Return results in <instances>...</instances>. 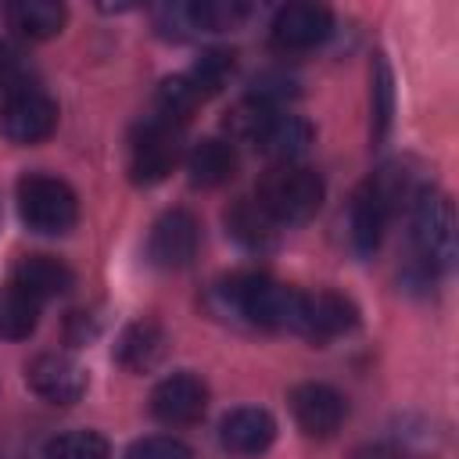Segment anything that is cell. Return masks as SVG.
I'll list each match as a JSON object with an SVG mask.
<instances>
[{
	"instance_id": "ac0fdd59",
	"label": "cell",
	"mask_w": 459,
	"mask_h": 459,
	"mask_svg": "<svg viewBox=\"0 0 459 459\" xmlns=\"http://www.w3.org/2000/svg\"><path fill=\"white\" fill-rule=\"evenodd\" d=\"M237 172V147L233 140H219V136H208V140H197L186 154V176L194 186H222L230 176Z\"/></svg>"
},
{
	"instance_id": "7402d4cb",
	"label": "cell",
	"mask_w": 459,
	"mask_h": 459,
	"mask_svg": "<svg viewBox=\"0 0 459 459\" xmlns=\"http://www.w3.org/2000/svg\"><path fill=\"white\" fill-rule=\"evenodd\" d=\"M39 323V301L29 298L25 290H18L14 283L0 290V337L7 341H22L36 330Z\"/></svg>"
},
{
	"instance_id": "603a6c76",
	"label": "cell",
	"mask_w": 459,
	"mask_h": 459,
	"mask_svg": "<svg viewBox=\"0 0 459 459\" xmlns=\"http://www.w3.org/2000/svg\"><path fill=\"white\" fill-rule=\"evenodd\" d=\"M43 459H111V448L97 430H65L47 441Z\"/></svg>"
},
{
	"instance_id": "d6986e66",
	"label": "cell",
	"mask_w": 459,
	"mask_h": 459,
	"mask_svg": "<svg viewBox=\"0 0 459 459\" xmlns=\"http://www.w3.org/2000/svg\"><path fill=\"white\" fill-rule=\"evenodd\" d=\"M7 25L25 36V39H50L65 29V18L68 11L54 0H18V4H7Z\"/></svg>"
},
{
	"instance_id": "7a4b0ae2",
	"label": "cell",
	"mask_w": 459,
	"mask_h": 459,
	"mask_svg": "<svg viewBox=\"0 0 459 459\" xmlns=\"http://www.w3.org/2000/svg\"><path fill=\"white\" fill-rule=\"evenodd\" d=\"M323 179L316 169L308 165H273L258 186H255V204L276 222V226H294V222H308L319 204H323Z\"/></svg>"
},
{
	"instance_id": "52a82bcc",
	"label": "cell",
	"mask_w": 459,
	"mask_h": 459,
	"mask_svg": "<svg viewBox=\"0 0 459 459\" xmlns=\"http://www.w3.org/2000/svg\"><path fill=\"white\" fill-rule=\"evenodd\" d=\"M197 247H201V226L186 208H172L151 226L147 258L165 273L186 269L197 258Z\"/></svg>"
},
{
	"instance_id": "e0dca14e",
	"label": "cell",
	"mask_w": 459,
	"mask_h": 459,
	"mask_svg": "<svg viewBox=\"0 0 459 459\" xmlns=\"http://www.w3.org/2000/svg\"><path fill=\"white\" fill-rule=\"evenodd\" d=\"M165 348H169L165 330H161L154 319H136V323H129V326L118 333L115 359H118L126 369H133V373H147V369H154V366L165 359Z\"/></svg>"
},
{
	"instance_id": "44dd1931",
	"label": "cell",
	"mask_w": 459,
	"mask_h": 459,
	"mask_svg": "<svg viewBox=\"0 0 459 459\" xmlns=\"http://www.w3.org/2000/svg\"><path fill=\"white\" fill-rule=\"evenodd\" d=\"M183 7H186L190 32H226V29H237L251 14L244 0H190Z\"/></svg>"
},
{
	"instance_id": "9c48e42d",
	"label": "cell",
	"mask_w": 459,
	"mask_h": 459,
	"mask_svg": "<svg viewBox=\"0 0 459 459\" xmlns=\"http://www.w3.org/2000/svg\"><path fill=\"white\" fill-rule=\"evenodd\" d=\"M208 409V384L197 373H172L151 391V416L165 427H190Z\"/></svg>"
},
{
	"instance_id": "5bb4252c",
	"label": "cell",
	"mask_w": 459,
	"mask_h": 459,
	"mask_svg": "<svg viewBox=\"0 0 459 459\" xmlns=\"http://www.w3.org/2000/svg\"><path fill=\"white\" fill-rule=\"evenodd\" d=\"M247 143H255V147H258L265 158H273L276 165H290V161H298V158L312 147V126H308L305 118H298V115L269 111V115L258 122V129H255V136H251Z\"/></svg>"
},
{
	"instance_id": "30bf717a",
	"label": "cell",
	"mask_w": 459,
	"mask_h": 459,
	"mask_svg": "<svg viewBox=\"0 0 459 459\" xmlns=\"http://www.w3.org/2000/svg\"><path fill=\"white\" fill-rule=\"evenodd\" d=\"M290 412H294V423L308 437H330L341 430L348 405H344V394L337 387L308 380V384H298L290 391Z\"/></svg>"
},
{
	"instance_id": "cb8c5ba5",
	"label": "cell",
	"mask_w": 459,
	"mask_h": 459,
	"mask_svg": "<svg viewBox=\"0 0 459 459\" xmlns=\"http://www.w3.org/2000/svg\"><path fill=\"white\" fill-rule=\"evenodd\" d=\"M186 75H190V82L201 90V97L208 100V97L219 93L222 82L233 75V54H230V50H208V54H201V61H197Z\"/></svg>"
},
{
	"instance_id": "7c38bea8",
	"label": "cell",
	"mask_w": 459,
	"mask_h": 459,
	"mask_svg": "<svg viewBox=\"0 0 459 459\" xmlns=\"http://www.w3.org/2000/svg\"><path fill=\"white\" fill-rule=\"evenodd\" d=\"M333 29V18L323 4H287L273 18V47L276 50H312Z\"/></svg>"
},
{
	"instance_id": "3957f363",
	"label": "cell",
	"mask_w": 459,
	"mask_h": 459,
	"mask_svg": "<svg viewBox=\"0 0 459 459\" xmlns=\"http://www.w3.org/2000/svg\"><path fill=\"white\" fill-rule=\"evenodd\" d=\"M412 244L427 273H445L455 262V208L448 194L420 186L412 197Z\"/></svg>"
},
{
	"instance_id": "277c9868",
	"label": "cell",
	"mask_w": 459,
	"mask_h": 459,
	"mask_svg": "<svg viewBox=\"0 0 459 459\" xmlns=\"http://www.w3.org/2000/svg\"><path fill=\"white\" fill-rule=\"evenodd\" d=\"M18 215L32 233L61 237L75 226L79 201L65 179L47 172H29L18 179Z\"/></svg>"
},
{
	"instance_id": "6da1fadb",
	"label": "cell",
	"mask_w": 459,
	"mask_h": 459,
	"mask_svg": "<svg viewBox=\"0 0 459 459\" xmlns=\"http://www.w3.org/2000/svg\"><path fill=\"white\" fill-rule=\"evenodd\" d=\"M219 294H222L226 308L233 316H240L244 323L262 326V330H290L294 333L298 308H301L298 287H287L262 273H240V276L226 280L219 287Z\"/></svg>"
},
{
	"instance_id": "8fae6325",
	"label": "cell",
	"mask_w": 459,
	"mask_h": 459,
	"mask_svg": "<svg viewBox=\"0 0 459 459\" xmlns=\"http://www.w3.org/2000/svg\"><path fill=\"white\" fill-rule=\"evenodd\" d=\"M359 323V308L333 290H319V294H305L301 290V308H298V323L294 333L308 337V341H333L341 333H348Z\"/></svg>"
},
{
	"instance_id": "ba28073f",
	"label": "cell",
	"mask_w": 459,
	"mask_h": 459,
	"mask_svg": "<svg viewBox=\"0 0 459 459\" xmlns=\"http://www.w3.org/2000/svg\"><path fill=\"white\" fill-rule=\"evenodd\" d=\"M25 380H29V387H32L43 402H50V405H72V402H79V398L86 394V387H90L86 369H82L72 355H65V351H43V355H36V359L25 366Z\"/></svg>"
},
{
	"instance_id": "484cf974",
	"label": "cell",
	"mask_w": 459,
	"mask_h": 459,
	"mask_svg": "<svg viewBox=\"0 0 459 459\" xmlns=\"http://www.w3.org/2000/svg\"><path fill=\"white\" fill-rule=\"evenodd\" d=\"M126 459H194V452L176 441V437H165V434H154V437H140L129 445Z\"/></svg>"
},
{
	"instance_id": "8992f818",
	"label": "cell",
	"mask_w": 459,
	"mask_h": 459,
	"mask_svg": "<svg viewBox=\"0 0 459 459\" xmlns=\"http://www.w3.org/2000/svg\"><path fill=\"white\" fill-rule=\"evenodd\" d=\"M183 158V143H179V129L169 126V122H158V118H147L133 143H129V176L133 183L140 186H151V183H161L176 161Z\"/></svg>"
},
{
	"instance_id": "4316f807",
	"label": "cell",
	"mask_w": 459,
	"mask_h": 459,
	"mask_svg": "<svg viewBox=\"0 0 459 459\" xmlns=\"http://www.w3.org/2000/svg\"><path fill=\"white\" fill-rule=\"evenodd\" d=\"M348 459H409L398 445H387V441H369V445H359L348 452Z\"/></svg>"
},
{
	"instance_id": "ffe728a7",
	"label": "cell",
	"mask_w": 459,
	"mask_h": 459,
	"mask_svg": "<svg viewBox=\"0 0 459 459\" xmlns=\"http://www.w3.org/2000/svg\"><path fill=\"white\" fill-rule=\"evenodd\" d=\"M226 230H230V237L233 240H240L244 247H251V251H265V247H273L276 244V222L255 204V197L251 201H237L230 212H226Z\"/></svg>"
},
{
	"instance_id": "4fadbf2b",
	"label": "cell",
	"mask_w": 459,
	"mask_h": 459,
	"mask_svg": "<svg viewBox=\"0 0 459 459\" xmlns=\"http://www.w3.org/2000/svg\"><path fill=\"white\" fill-rule=\"evenodd\" d=\"M219 441L230 455H240V459L262 455L276 441V420H273V412H265L258 405H240L222 416Z\"/></svg>"
},
{
	"instance_id": "5b68a950",
	"label": "cell",
	"mask_w": 459,
	"mask_h": 459,
	"mask_svg": "<svg viewBox=\"0 0 459 459\" xmlns=\"http://www.w3.org/2000/svg\"><path fill=\"white\" fill-rule=\"evenodd\" d=\"M57 129V100L29 82H18L4 93L0 104V133L11 143H39Z\"/></svg>"
},
{
	"instance_id": "d4e9b609",
	"label": "cell",
	"mask_w": 459,
	"mask_h": 459,
	"mask_svg": "<svg viewBox=\"0 0 459 459\" xmlns=\"http://www.w3.org/2000/svg\"><path fill=\"white\" fill-rule=\"evenodd\" d=\"M391 111H394L391 68H387L384 54H377V61H373V136L377 140H384V133L391 129Z\"/></svg>"
},
{
	"instance_id": "9a60e30c",
	"label": "cell",
	"mask_w": 459,
	"mask_h": 459,
	"mask_svg": "<svg viewBox=\"0 0 459 459\" xmlns=\"http://www.w3.org/2000/svg\"><path fill=\"white\" fill-rule=\"evenodd\" d=\"M391 219V204L384 201V194L373 186V179H366L348 204V240L359 255H373L384 240V226Z\"/></svg>"
},
{
	"instance_id": "2e32d148",
	"label": "cell",
	"mask_w": 459,
	"mask_h": 459,
	"mask_svg": "<svg viewBox=\"0 0 459 459\" xmlns=\"http://www.w3.org/2000/svg\"><path fill=\"white\" fill-rule=\"evenodd\" d=\"M11 283L43 305L50 298L68 294L75 283V273L54 255H22L11 269Z\"/></svg>"
}]
</instances>
